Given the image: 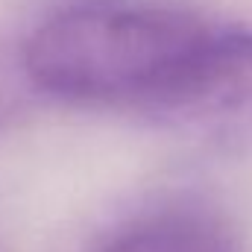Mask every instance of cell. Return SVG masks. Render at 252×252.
I'll use <instances>...</instances> for the list:
<instances>
[{
    "label": "cell",
    "mask_w": 252,
    "mask_h": 252,
    "mask_svg": "<svg viewBox=\"0 0 252 252\" xmlns=\"http://www.w3.org/2000/svg\"><path fill=\"white\" fill-rule=\"evenodd\" d=\"M208 32L182 9H70L30 35L24 67L53 97L153 112Z\"/></svg>",
    "instance_id": "6da1fadb"
},
{
    "label": "cell",
    "mask_w": 252,
    "mask_h": 252,
    "mask_svg": "<svg viewBox=\"0 0 252 252\" xmlns=\"http://www.w3.org/2000/svg\"><path fill=\"white\" fill-rule=\"evenodd\" d=\"M150 115L176 121L252 118V32L211 30Z\"/></svg>",
    "instance_id": "7a4b0ae2"
},
{
    "label": "cell",
    "mask_w": 252,
    "mask_h": 252,
    "mask_svg": "<svg viewBox=\"0 0 252 252\" xmlns=\"http://www.w3.org/2000/svg\"><path fill=\"white\" fill-rule=\"evenodd\" d=\"M97 252H238V244L217 217L173 211L126 229Z\"/></svg>",
    "instance_id": "3957f363"
}]
</instances>
